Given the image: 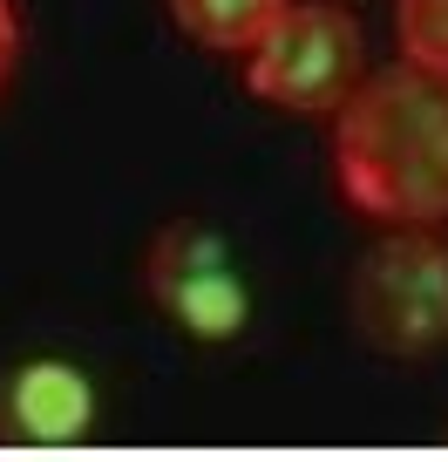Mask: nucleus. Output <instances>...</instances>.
I'll list each match as a JSON object with an SVG mask.
<instances>
[{"mask_svg": "<svg viewBox=\"0 0 448 462\" xmlns=\"http://www.w3.org/2000/svg\"><path fill=\"white\" fill-rule=\"evenodd\" d=\"M333 171L353 211L380 225H442L448 217V75L421 61L367 75L340 102Z\"/></svg>", "mask_w": 448, "mask_h": 462, "instance_id": "1", "label": "nucleus"}, {"mask_svg": "<svg viewBox=\"0 0 448 462\" xmlns=\"http://www.w3.org/2000/svg\"><path fill=\"white\" fill-rule=\"evenodd\" d=\"M347 300L353 327L394 361H421L448 346V238H434L428 225H394L353 265Z\"/></svg>", "mask_w": 448, "mask_h": 462, "instance_id": "2", "label": "nucleus"}, {"mask_svg": "<svg viewBox=\"0 0 448 462\" xmlns=\"http://www.w3.org/2000/svg\"><path fill=\"white\" fill-rule=\"evenodd\" d=\"M245 82L251 96L279 102V109H340L361 88V21L340 0H292L286 14L245 48Z\"/></svg>", "mask_w": 448, "mask_h": 462, "instance_id": "3", "label": "nucleus"}, {"mask_svg": "<svg viewBox=\"0 0 448 462\" xmlns=\"http://www.w3.org/2000/svg\"><path fill=\"white\" fill-rule=\"evenodd\" d=\"M143 279H150V300L184 333H197V340H232V333H245L251 292H245V279H238V265H232L224 231L204 225V217H177V225L157 231Z\"/></svg>", "mask_w": 448, "mask_h": 462, "instance_id": "4", "label": "nucleus"}, {"mask_svg": "<svg viewBox=\"0 0 448 462\" xmlns=\"http://www.w3.org/2000/svg\"><path fill=\"white\" fill-rule=\"evenodd\" d=\"M96 429V388L69 361H28L0 388V435L14 442H82Z\"/></svg>", "mask_w": 448, "mask_h": 462, "instance_id": "5", "label": "nucleus"}, {"mask_svg": "<svg viewBox=\"0 0 448 462\" xmlns=\"http://www.w3.org/2000/svg\"><path fill=\"white\" fill-rule=\"evenodd\" d=\"M292 0H170L177 28L204 48H251Z\"/></svg>", "mask_w": 448, "mask_h": 462, "instance_id": "6", "label": "nucleus"}, {"mask_svg": "<svg viewBox=\"0 0 448 462\" xmlns=\"http://www.w3.org/2000/svg\"><path fill=\"white\" fill-rule=\"evenodd\" d=\"M394 34L407 61L448 75V0H394Z\"/></svg>", "mask_w": 448, "mask_h": 462, "instance_id": "7", "label": "nucleus"}, {"mask_svg": "<svg viewBox=\"0 0 448 462\" xmlns=\"http://www.w3.org/2000/svg\"><path fill=\"white\" fill-rule=\"evenodd\" d=\"M14 55H21V21H14V0H0V82L14 69Z\"/></svg>", "mask_w": 448, "mask_h": 462, "instance_id": "8", "label": "nucleus"}, {"mask_svg": "<svg viewBox=\"0 0 448 462\" xmlns=\"http://www.w3.org/2000/svg\"><path fill=\"white\" fill-rule=\"evenodd\" d=\"M340 7H347V0H340Z\"/></svg>", "mask_w": 448, "mask_h": 462, "instance_id": "9", "label": "nucleus"}]
</instances>
